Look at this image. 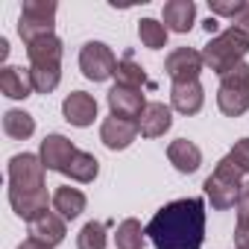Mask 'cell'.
<instances>
[{
  "label": "cell",
  "instance_id": "cell-1",
  "mask_svg": "<svg viewBox=\"0 0 249 249\" xmlns=\"http://www.w3.org/2000/svg\"><path fill=\"white\" fill-rule=\"evenodd\" d=\"M147 237L156 249H202L205 202L199 196H185L161 205L147 223Z\"/></svg>",
  "mask_w": 249,
  "mask_h": 249
},
{
  "label": "cell",
  "instance_id": "cell-23",
  "mask_svg": "<svg viewBox=\"0 0 249 249\" xmlns=\"http://www.w3.org/2000/svg\"><path fill=\"white\" fill-rule=\"evenodd\" d=\"M97 173H100V161H97L91 153H82V150H76V156L71 159V164H68V170H65V176H71L73 182H82V185L94 182Z\"/></svg>",
  "mask_w": 249,
  "mask_h": 249
},
{
  "label": "cell",
  "instance_id": "cell-11",
  "mask_svg": "<svg viewBox=\"0 0 249 249\" xmlns=\"http://www.w3.org/2000/svg\"><path fill=\"white\" fill-rule=\"evenodd\" d=\"M41 164L47 167V170H56V173H65L68 170V164H71V159L76 156V147H73V141L71 138H65V135H59V132H53V135H47L44 141H41Z\"/></svg>",
  "mask_w": 249,
  "mask_h": 249
},
{
  "label": "cell",
  "instance_id": "cell-29",
  "mask_svg": "<svg viewBox=\"0 0 249 249\" xmlns=\"http://www.w3.org/2000/svg\"><path fill=\"white\" fill-rule=\"evenodd\" d=\"M208 6H211V15H223V18H234L240 9H243V0H208Z\"/></svg>",
  "mask_w": 249,
  "mask_h": 249
},
{
  "label": "cell",
  "instance_id": "cell-20",
  "mask_svg": "<svg viewBox=\"0 0 249 249\" xmlns=\"http://www.w3.org/2000/svg\"><path fill=\"white\" fill-rule=\"evenodd\" d=\"M85 194L79 191V188H71V185H62V188H56V194H53V208H56V214L59 217H65V220H76L82 211H85Z\"/></svg>",
  "mask_w": 249,
  "mask_h": 249
},
{
  "label": "cell",
  "instance_id": "cell-17",
  "mask_svg": "<svg viewBox=\"0 0 249 249\" xmlns=\"http://www.w3.org/2000/svg\"><path fill=\"white\" fill-rule=\"evenodd\" d=\"M167 159H170V164L179 170V173H196L199 170V164H202V150L194 144V141H188V138H176V141H170L167 144Z\"/></svg>",
  "mask_w": 249,
  "mask_h": 249
},
{
  "label": "cell",
  "instance_id": "cell-28",
  "mask_svg": "<svg viewBox=\"0 0 249 249\" xmlns=\"http://www.w3.org/2000/svg\"><path fill=\"white\" fill-rule=\"evenodd\" d=\"M106 240H108V234H106V223H85L82 229H79V234H76V246L79 249H106Z\"/></svg>",
  "mask_w": 249,
  "mask_h": 249
},
{
  "label": "cell",
  "instance_id": "cell-7",
  "mask_svg": "<svg viewBox=\"0 0 249 249\" xmlns=\"http://www.w3.org/2000/svg\"><path fill=\"white\" fill-rule=\"evenodd\" d=\"M44 164L41 156L18 153L9 159V191H41L44 188Z\"/></svg>",
  "mask_w": 249,
  "mask_h": 249
},
{
  "label": "cell",
  "instance_id": "cell-4",
  "mask_svg": "<svg viewBox=\"0 0 249 249\" xmlns=\"http://www.w3.org/2000/svg\"><path fill=\"white\" fill-rule=\"evenodd\" d=\"M217 106L226 117H240L249 108V65H237L226 76H220Z\"/></svg>",
  "mask_w": 249,
  "mask_h": 249
},
{
  "label": "cell",
  "instance_id": "cell-10",
  "mask_svg": "<svg viewBox=\"0 0 249 249\" xmlns=\"http://www.w3.org/2000/svg\"><path fill=\"white\" fill-rule=\"evenodd\" d=\"M108 108L114 117H126V120H138L147 108V100L141 94V88H126V85H111L108 91Z\"/></svg>",
  "mask_w": 249,
  "mask_h": 249
},
{
  "label": "cell",
  "instance_id": "cell-30",
  "mask_svg": "<svg viewBox=\"0 0 249 249\" xmlns=\"http://www.w3.org/2000/svg\"><path fill=\"white\" fill-rule=\"evenodd\" d=\"M229 156L249 173V138H240V141H234V147L229 150Z\"/></svg>",
  "mask_w": 249,
  "mask_h": 249
},
{
  "label": "cell",
  "instance_id": "cell-32",
  "mask_svg": "<svg viewBox=\"0 0 249 249\" xmlns=\"http://www.w3.org/2000/svg\"><path fill=\"white\" fill-rule=\"evenodd\" d=\"M231 27H234V30H240L243 36H249V3H243V9L231 18Z\"/></svg>",
  "mask_w": 249,
  "mask_h": 249
},
{
  "label": "cell",
  "instance_id": "cell-21",
  "mask_svg": "<svg viewBox=\"0 0 249 249\" xmlns=\"http://www.w3.org/2000/svg\"><path fill=\"white\" fill-rule=\"evenodd\" d=\"M27 56H30V65H62V41L59 36H44V38H36L33 44H27Z\"/></svg>",
  "mask_w": 249,
  "mask_h": 249
},
{
  "label": "cell",
  "instance_id": "cell-24",
  "mask_svg": "<svg viewBox=\"0 0 249 249\" xmlns=\"http://www.w3.org/2000/svg\"><path fill=\"white\" fill-rule=\"evenodd\" d=\"M114 79H117V85H126V88H144V85H150V79H147L144 68L132 59V53H126V56L117 62Z\"/></svg>",
  "mask_w": 249,
  "mask_h": 249
},
{
  "label": "cell",
  "instance_id": "cell-34",
  "mask_svg": "<svg viewBox=\"0 0 249 249\" xmlns=\"http://www.w3.org/2000/svg\"><path fill=\"white\" fill-rule=\"evenodd\" d=\"M18 249H50V246H44V243H38V240H33V237H27Z\"/></svg>",
  "mask_w": 249,
  "mask_h": 249
},
{
  "label": "cell",
  "instance_id": "cell-22",
  "mask_svg": "<svg viewBox=\"0 0 249 249\" xmlns=\"http://www.w3.org/2000/svg\"><path fill=\"white\" fill-rule=\"evenodd\" d=\"M3 132L15 141H27L36 132V120H33V114H27L21 108H9L3 114Z\"/></svg>",
  "mask_w": 249,
  "mask_h": 249
},
{
  "label": "cell",
  "instance_id": "cell-9",
  "mask_svg": "<svg viewBox=\"0 0 249 249\" xmlns=\"http://www.w3.org/2000/svg\"><path fill=\"white\" fill-rule=\"evenodd\" d=\"M138 135H141L138 120L114 117V114H108V117L103 120V126H100V141H103L108 150H126V147L135 144Z\"/></svg>",
  "mask_w": 249,
  "mask_h": 249
},
{
  "label": "cell",
  "instance_id": "cell-3",
  "mask_svg": "<svg viewBox=\"0 0 249 249\" xmlns=\"http://www.w3.org/2000/svg\"><path fill=\"white\" fill-rule=\"evenodd\" d=\"M249 53V36H243L240 30L229 27L217 36H211V41L202 47V62L208 71L226 76L229 71H234L237 65H243V56Z\"/></svg>",
  "mask_w": 249,
  "mask_h": 249
},
{
  "label": "cell",
  "instance_id": "cell-26",
  "mask_svg": "<svg viewBox=\"0 0 249 249\" xmlns=\"http://www.w3.org/2000/svg\"><path fill=\"white\" fill-rule=\"evenodd\" d=\"M114 240H117V249H144L147 229H144L135 217H129V220H123V223L117 226Z\"/></svg>",
  "mask_w": 249,
  "mask_h": 249
},
{
  "label": "cell",
  "instance_id": "cell-14",
  "mask_svg": "<svg viewBox=\"0 0 249 249\" xmlns=\"http://www.w3.org/2000/svg\"><path fill=\"white\" fill-rule=\"evenodd\" d=\"M170 126H173V111H170V106H164L159 100L147 103L144 114L138 117V129L144 138H161Z\"/></svg>",
  "mask_w": 249,
  "mask_h": 249
},
{
  "label": "cell",
  "instance_id": "cell-15",
  "mask_svg": "<svg viewBox=\"0 0 249 249\" xmlns=\"http://www.w3.org/2000/svg\"><path fill=\"white\" fill-rule=\"evenodd\" d=\"M47 202H53L50 196H47V188H41V191H9V205H12V211L21 217V220H36L38 214H44L47 211Z\"/></svg>",
  "mask_w": 249,
  "mask_h": 249
},
{
  "label": "cell",
  "instance_id": "cell-16",
  "mask_svg": "<svg viewBox=\"0 0 249 249\" xmlns=\"http://www.w3.org/2000/svg\"><path fill=\"white\" fill-rule=\"evenodd\" d=\"M205 103V91L199 85V79H191V82H173L170 88V106L179 111V114H196Z\"/></svg>",
  "mask_w": 249,
  "mask_h": 249
},
{
  "label": "cell",
  "instance_id": "cell-18",
  "mask_svg": "<svg viewBox=\"0 0 249 249\" xmlns=\"http://www.w3.org/2000/svg\"><path fill=\"white\" fill-rule=\"evenodd\" d=\"M0 91L9 100H27L36 88L30 79V68H18V65H6L0 71Z\"/></svg>",
  "mask_w": 249,
  "mask_h": 249
},
{
  "label": "cell",
  "instance_id": "cell-31",
  "mask_svg": "<svg viewBox=\"0 0 249 249\" xmlns=\"http://www.w3.org/2000/svg\"><path fill=\"white\" fill-rule=\"evenodd\" d=\"M237 226L234 229H243V231H249V188L240 194V199H237Z\"/></svg>",
  "mask_w": 249,
  "mask_h": 249
},
{
  "label": "cell",
  "instance_id": "cell-27",
  "mask_svg": "<svg viewBox=\"0 0 249 249\" xmlns=\"http://www.w3.org/2000/svg\"><path fill=\"white\" fill-rule=\"evenodd\" d=\"M167 33H170V30H167L161 21H156V18H141V24H138V38H141V44L150 47V50L167 47Z\"/></svg>",
  "mask_w": 249,
  "mask_h": 249
},
{
  "label": "cell",
  "instance_id": "cell-13",
  "mask_svg": "<svg viewBox=\"0 0 249 249\" xmlns=\"http://www.w3.org/2000/svg\"><path fill=\"white\" fill-rule=\"evenodd\" d=\"M65 234H68L65 217H59L56 211H44L36 220H30V237L38 240V243H44V246H50V249L59 246L65 240Z\"/></svg>",
  "mask_w": 249,
  "mask_h": 249
},
{
  "label": "cell",
  "instance_id": "cell-5",
  "mask_svg": "<svg viewBox=\"0 0 249 249\" xmlns=\"http://www.w3.org/2000/svg\"><path fill=\"white\" fill-rule=\"evenodd\" d=\"M56 3L53 0H27L21 18H18V36L24 38V44H33L36 38L53 36V24H56Z\"/></svg>",
  "mask_w": 249,
  "mask_h": 249
},
{
  "label": "cell",
  "instance_id": "cell-35",
  "mask_svg": "<svg viewBox=\"0 0 249 249\" xmlns=\"http://www.w3.org/2000/svg\"><path fill=\"white\" fill-rule=\"evenodd\" d=\"M202 27H205V33H208V36H211V33L217 36V30H220V24H217V18H208V21H205Z\"/></svg>",
  "mask_w": 249,
  "mask_h": 249
},
{
  "label": "cell",
  "instance_id": "cell-19",
  "mask_svg": "<svg viewBox=\"0 0 249 249\" xmlns=\"http://www.w3.org/2000/svg\"><path fill=\"white\" fill-rule=\"evenodd\" d=\"M196 21V3L194 0H170L164 3V27L173 33H188Z\"/></svg>",
  "mask_w": 249,
  "mask_h": 249
},
{
  "label": "cell",
  "instance_id": "cell-6",
  "mask_svg": "<svg viewBox=\"0 0 249 249\" xmlns=\"http://www.w3.org/2000/svg\"><path fill=\"white\" fill-rule=\"evenodd\" d=\"M79 71H82V76L91 79V82H106V79L114 76L117 59H114V53H111L108 44H103V41H88V44H82V50H79Z\"/></svg>",
  "mask_w": 249,
  "mask_h": 249
},
{
  "label": "cell",
  "instance_id": "cell-25",
  "mask_svg": "<svg viewBox=\"0 0 249 249\" xmlns=\"http://www.w3.org/2000/svg\"><path fill=\"white\" fill-rule=\"evenodd\" d=\"M30 79L38 94H50L62 82V65H30Z\"/></svg>",
  "mask_w": 249,
  "mask_h": 249
},
{
  "label": "cell",
  "instance_id": "cell-12",
  "mask_svg": "<svg viewBox=\"0 0 249 249\" xmlns=\"http://www.w3.org/2000/svg\"><path fill=\"white\" fill-rule=\"evenodd\" d=\"M62 114H65V120L71 123V126L85 129L97 117V100L91 94H85V91H71L65 97V103H62Z\"/></svg>",
  "mask_w": 249,
  "mask_h": 249
},
{
  "label": "cell",
  "instance_id": "cell-8",
  "mask_svg": "<svg viewBox=\"0 0 249 249\" xmlns=\"http://www.w3.org/2000/svg\"><path fill=\"white\" fill-rule=\"evenodd\" d=\"M205 62H202V53L194 50V47H176L167 62H164V71L173 82H191V79H199Z\"/></svg>",
  "mask_w": 249,
  "mask_h": 249
},
{
  "label": "cell",
  "instance_id": "cell-33",
  "mask_svg": "<svg viewBox=\"0 0 249 249\" xmlns=\"http://www.w3.org/2000/svg\"><path fill=\"white\" fill-rule=\"evenodd\" d=\"M234 249H249V231L234 229Z\"/></svg>",
  "mask_w": 249,
  "mask_h": 249
},
{
  "label": "cell",
  "instance_id": "cell-2",
  "mask_svg": "<svg viewBox=\"0 0 249 249\" xmlns=\"http://www.w3.org/2000/svg\"><path fill=\"white\" fill-rule=\"evenodd\" d=\"M246 188H249V173L229 153L217 161L214 173L202 182V191H205L211 208H217V211H229L231 205H237V199Z\"/></svg>",
  "mask_w": 249,
  "mask_h": 249
},
{
  "label": "cell",
  "instance_id": "cell-36",
  "mask_svg": "<svg viewBox=\"0 0 249 249\" xmlns=\"http://www.w3.org/2000/svg\"><path fill=\"white\" fill-rule=\"evenodd\" d=\"M6 56H9V41L0 38V59H6Z\"/></svg>",
  "mask_w": 249,
  "mask_h": 249
}]
</instances>
